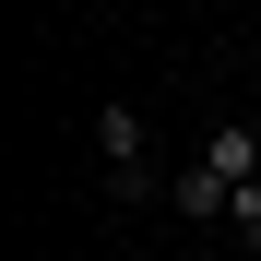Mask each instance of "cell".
I'll list each match as a JSON object with an SVG mask.
<instances>
[{"label": "cell", "mask_w": 261, "mask_h": 261, "mask_svg": "<svg viewBox=\"0 0 261 261\" xmlns=\"http://www.w3.org/2000/svg\"><path fill=\"white\" fill-rule=\"evenodd\" d=\"M190 166H202L214 190H249V178H261V130H249V119H226V130H202V154H190Z\"/></svg>", "instance_id": "obj_2"}, {"label": "cell", "mask_w": 261, "mask_h": 261, "mask_svg": "<svg viewBox=\"0 0 261 261\" xmlns=\"http://www.w3.org/2000/svg\"><path fill=\"white\" fill-rule=\"evenodd\" d=\"M143 154H154L143 107H130V95H107V107H95V166H107V190H119V202H143V190H154V166H143Z\"/></svg>", "instance_id": "obj_1"}]
</instances>
